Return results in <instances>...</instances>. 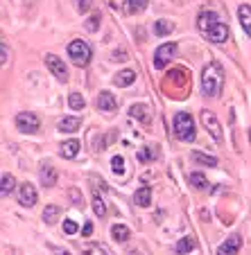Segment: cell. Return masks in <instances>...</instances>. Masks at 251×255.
I'll return each mask as SVG.
<instances>
[{
  "mask_svg": "<svg viewBox=\"0 0 251 255\" xmlns=\"http://www.w3.org/2000/svg\"><path fill=\"white\" fill-rule=\"evenodd\" d=\"M224 88V75L218 63H208L202 70V93L206 97H220Z\"/></svg>",
  "mask_w": 251,
  "mask_h": 255,
  "instance_id": "6da1fadb",
  "label": "cell"
},
{
  "mask_svg": "<svg viewBox=\"0 0 251 255\" xmlns=\"http://www.w3.org/2000/svg\"><path fill=\"white\" fill-rule=\"evenodd\" d=\"M174 135H177L181 142H193L195 135H197V131H195V122H193V116L186 111L177 113L174 116Z\"/></svg>",
  "mask_w": 251,
  "mask_h": 255,
  "instance_id": "7a4b0ae2",
  "label": "cell"
},
{
  "mask_svg": "<svg viewBox=\"0 0 251 255\" xmlns=\"http://www.w3.org/2000/svg\"><path fill=\"white\" fill-rule=\"evenodd\" d=\"M68 57H70V61H73L77 68H84V66L91 63L93 52H91V48H88L86 41L77 39V41H73V43L68 45Z\"/></svg>",
  "mask_w": 251,
  "mask_h": 255,
  "instance_id": "3957f363",
  "label": "cell"
},
{
  "mask_svg": "<svg viewBox=\"0 0 251 255\" xmlns=\"http://www.w3.org/2000/svg\"><path fill=\"white\" fill-rule=\"evenodd\" d=\"M16 129L23 131V133H36V131L41 129V122H39V118L34 116V113L23 111V113L16 116Z\"/></svg>",
  "mask_w": 251,
  "mask_h": 255,
  "instance_id": "277c9868",
  "label": "cell"
},
{
  "mask_svg": "<svg viewBox=\"0 0 251 255\" xmlns=\"http://www.w3.org/2000/svg\"><path fill=\"white\" fill-rule=\"evenodd\" d=\"M174 54H177V43L159 45V48H156V52H154V68H156V70H163V68L172 61Z\"/></svg>",
  "mask_w": 251,
  "mask_h": 255,
  "instance_id": "5b68a950",
  "label": "cell"
},
{
  "mask_svg": "<svg viewBox=\"0 0 251 255\" xmlns=\"http://www.w3.org/2000/svg\"><path fill=\"white\" fill-rule=\"evenodd\" d=\"M202 125H204V129H206L208 133L213 135V138L218 140V142H222V140H224L222 125H220L218 116H215L213 111H202Z\"/></svg>",
  "mask_w": 251,
  "mask_h": 255,
  "instance_id": "8992f818",
  "label": "cell"
},
{
  "mask_svg": "<svg viewBox=\"0 0 251 255\" xmlns=\"http://www.w3.org/2000/svg\"><path fill=\"white\" fill-rule=\"evenodd\" d=\"M45 66H48V70L52 72L59 82H68V68L57 54H45Z\"/></svg>",
  "mask_w": 251,
  "mask_h": 255,
  "instance_id": "52a82bcc",
  "label": "cell"
},
{
  "mask_svg": "<svg viewBox=\"0 0 251 255\" xmlns=\"http://www.w3.org/2000/svg\"><path fill=\"white\" fill-rule=\"evenodd\" d=\"M242 246V237L240 235H231L222 242V246L218 249V255H238Z\"/></svg>",
  "mask_w": 251,
  "mask_h": 255,
  "instance_id": "ba28073f",
  "label": "cell"
},
{
  "mask_svg": "<svg viewBox=\"0 0 251 255\" xmlns=\"http://www.w3.org/2000/svg\"><path fill=\"white\" fill-rule=\"evenodd\" d=\"M18 203L25 208H32L36 203V190H34L32 183H23L18 188Z\"/></svg>",
  "mask_w": 251,
  "mask_h": 255,
  "instance_id": "9c48e42d",
  "label": "cell"
},
{
  "mask_svg": "<svg viewBox=\"0 0 251 255\" xmlns=\"http://www.w3.org/2000/svg\"><path fill=\"white\" fill-rule=\"evenodd\" d=\"M218 23H220V16L215 14V11H213V9H204L202 14L197 16V27L202 29L204 34H206L208 29L213 27V25H218Z\"/></svg>",
  "mask_w": 251,
  "mask_h": 255,
  "instance_id": "30bf717a",
  "label": "cell"
},
{
  "mask_svg": "<svg viewBox=\"0 0 251 255\" xmlns=\"http://www.w3.org/2000/svg\"><path fill=\"white\" fill-rule=\"evenodd\" d=\"M206 36H208V41H211V43H224V41L229 39V27L222 23V20H220L218 25H213V27L208 29Z\"/></svg>",
  "mask_w": 251,
  "mask_h": 255,
  "instance_id": "8fae6325",
  "label": "cell"
},
{
  "mask_svg": "<svg viewBox=\"0 0 251 255\" xmlns=\"http://www.w3.org/2000/svg\"><path fill=\"white\" fill-rule=\"evenodd\" d=\"M97 109H100V111H116L118 109L116 95L109 91H102L100 95H97Z\"/></svg>",
  "mask_w": 251,
  "mask_h": 255,
  "instance_id": "7c38bea8",
  "label": "cell"
},
{
  "mask_svg": "<svg viewBox=\"0 0 251 255\" xmlns=\"http://www.w3.org/2000/svg\"><path fill=\"white\" fill-rule=\"evenodd\" d=\"M39 176H41V183H43V188H52V185H57V178H59V174H57V169H54L52 165H50V163H45L43 167H41Z\"/></svg>",
  "mask_w": 251,
  "mask_h": 255,
  "instance_id": "4fadbf2b",
  "label": "cell"
},
{
  "mask_svg": "<svg viewBox=\"0 0 251 255\" xmlns=\"http://www.w3.org/2000/svg\"><path fill=\"white\" fill-rule=\"evenodd\" d=\"M238 18H240V25H242V29H245V34L251 36V5L238 7Z\"/></svg>",
  "mask_w": 251,
  "mask_h": 255,
  "instance_id": "5bb4252c",
  "label": "cell"
},
{
  "mask_svg": "<svg viewBox=\"0 0 251 255\" xmlns=\"http://www.w3.org/2000/svg\"><path fill=\"white\" fill-rule=\"evenodd\" d=\"M79 127H82V120H79V118H75V116L61 118V120H59V131H61V133H75Z\"/></svg>",
  "mask_w": 251,
  "mask_h": 255,
  "instance_id": "9a60e30c",
  "label": "cell"
},
{
  "mask_svg": "<svg viewBox=\"0 0 251 255\" xmlns=\"http://www.w3.org/2000/svg\"><path fill=\"white\" fill-rule=\"evenodd\" d=\"M134 82H136V70H129V68H127V70H120L116 77H113V84H116V86H120V88L131 86Z\"/></svg>",
  "mask_w": 251,
  "mask_h": 255,
  "instance_id": "2e32d148",
  "label": "cell"
},
{
  "mask_svg": "<svg viewBox=\"0 0 251 255\" xmlns=\"http://www.w3.org/2000/svg\"><path fill=\"white\" fill-rule=\"evenodd\" d=\"M195 246H197V242L193 240V237H181V240L177 242V246H174V253L177 255H188L190 251H195Z\"/></svg>",
  "mask_w": 251,
  "mask_h": 255,
  "instance_id": "e0dca14e",
  "label": "cell"
},
{
  "mask_svg": "<svg viewBox=\"0 0 251 255\" xmlns=\"http://www.w3.org/2000/svg\"><path fill=\"white\" fill-rule=\"evenodd\" d=\"M147 5H150V0H127L125 11L129 16H136V14H140V11H145Z\"/></svg>",
  "mask_w": 251,
  "mask_h": 255,
  "instance_id": "ac0fdd59",
  "label": "cell"
},
{
  "mask_svg": "<svg viewBox=\"0 0 251 255\" xmlns=\"http://www.w3.org/2000/svg\"><path fill=\"white\" fill-rule=\"evenodd\" d=\"M134 201H136V206H140V208H147L152 203V190L147 188H140V190H136V194H134Z\"/></svg>",
  "mask_w": 251,
  "mask_h": 255,
  "instance_id": "d6986e66",
  "label": "cell"
},
{
  "mask_svg": "<svg viewBox=\"0 0 251 255\" xmlns=\"http://www.w3.org/2000/svg\"><path fill=\"white\" fill-rule=\"evenodd\" d=\"M16 188V178L11 176V174H2V178H0V194L2 197H9L11 192H14Z\"/></svg>",
  "mask_w": 251,
  "mask_h": 255,
  "instance_id": "ffe728a7",
  "label": "cell"
},
{
  "mask_svg": "<svg viewBox=\"0 0 251 255\" xmlns=\"http://www.w3.org/2000/svg\"><path fill=\"white\" fill-rule=\"evenodd\" d=\"M61 156L63 158H75V156L79 154V142L77 140H66V142L61 144Z\"/></svg>",
  "mask_w": 251,
  "mask_h": 255,
  "instance_id": "44dd1931",
  "label": "cell"
},
{
  "mask_svg": "<svg viewBox=\"0 0 251 255\" xmlns=\"http://www.w3.org/2000/svg\"><path fill=\"white\" fill-rule=\"evenodd\" d=\"M172 32H174V23H172V20L161 18V20H156V23H154V34H156V36H168V34H172Z\"/></svg>",
  "mask_w": 251,
  "mask_h": 255,
  "instance_id": "7402d4cb",
  "label": "cell"
},
{
  "mask_svg": "<svg viewBox=\"0 0 251 255\" xmlns=\"http://www.w3.org/2000/svg\"><path fill=\"white\" fill-rule=\"evenodd\" d=\"M190 158L199 165H208V167H218V158L215 156H208V154H202V151H193Z\"/></svg>",
  "mask_w": 251,
  "mask_h": 255,
  "instance_id": "603a6c76",
  "label": "cell"
},
{
  "mask_svg": "<svg viewBox=\"0 0 251 255\" xmlns=\"http://www.w3.org/2000/svg\"><path fill=\"white\" fill-rule=\"evenodd\" d=\"M111 237L116 242H127L131 237V231L125 226V224H116V226L111 228Z\"/></svg>",
  "mask_w": 251,
  "mask_h": 255,
  "instance_id": "cb8c5ba5",
  "label": "cell"
},
{
  "mask_svg": "<svg viewBox=\"0 0 251 255\" xmlns=\"http://www.w3.org/2000/svg\"><path fill=\"white\" fill-rule=\"evenodd\" d=\"M131 118H136L140 122H147L150 120V109L145 104H134L131 106Z\"/></svg>",
  "mask_w": 251,
  "mask_h": 255,
  "instance_id": "d4e9b609",
  "label": "cell"
},
{
  "mask_svg": "<svg viewBox=\"0 0 251 255\" xmlns=\"http://www.w3.org/2000/svg\"><path fill=\"white\" fill-rule=\"evenodd\" d=\"M68 104L73 111H84V106H86V100H84L82 93H70L68 95Z\"/></svg>",
  "mask_w": 251,
  "mask_h": 255,
  "instance_id": "484cf974",
  "label": "cell"
},
{
  "mask_svg": "<svg viewBox=\"0 0 251 255\" xmlns=\"http://www.w3.org/2000/svg\"><path fill=\"white\" fill-rule=\"evenodd\" d=\"M188 181H190V185H193V188H197V190H206V188H208L206 176H204V174H199V172H193V174H190Z\"/></svg>",
  "mask_w": 251,
  "mask_h": 255,
  "instance_id": "4316f807",
  "label": "cell"
},
{
  "mask_svg": "<svg viewBox=\"0 0 251 255\" xmlns=\"http://www.w3.org/2000/svg\"><path fill=\"white\" fill-rule=\"evenodd\" d=\"M59 215H61V210H59L57 206H45L43 210V222L45 224H54L59 219Z\"/></svg>",
  "mask_w": 251,
  "mask_h": 255,
  "instance_id": "83f0119b",
  "label": "cell"
},
{
  "mask_svg": "<svg viewBox=\"0 0 251 255\" xmlns=\"http://www.w3.org/2000/svg\"><path fill=\"white\" fill-rule=\"evenodd\" d=\"M111 169H113V174L122 176V174H125V158H122V156H113L111 158Z\"/></svg>",
  "mask_w": 251,
  "mask_h": 255,
  "instance_id": "f1b7e54d",
  "label": "cell"
},
{
  "mask_svg": "<svg viewBox=\"0 0 251 255\" xmlns=\"http://www.w3.org/2000/svg\"><path fill=\"white\" fill-rule=\"evenodd\" d=\"M156 156H159V149H156V147H145V149L138 154V160H140V163H145V160L156 158Z\"/></svg>",
  "mask_w": 251,
  "mask_h": 255,
  "instance_id": "f546056e",
  "label": "cell"
},
{
  "mask_svg": "<svg viewBox=\"0 0 251 255\" xmlns=\"http://www.w3.org/2000/svg\"><path fill=\"white\" fill-rule=\"evenodd\" d=\"M100 23H102V16L100 14H93L91 18L86 20V29H88V32H97V29H100Z\"/></svg>",
  "mask_w": 251,
  "mask_h": 255,
  "instance_id": "4dcf8cb0",
  "label": "cell"
},
{
  "mask_svg": "<svg viewBox=\"0 0 251 255\" xmlns=\"http://www.w3.org/2000/svg\"><path fill=\"white\" fill-rule=\"evenodd\" d=\"M93 210H95L97 217L106 215V206H104V201H102V197H97V194H95V199H93Z\"/></svg>",
  "mask_w": 251,
  "mask_h": 255,
  "instance_id": "1f68e13d",
  "label": "cell"
},
{
  "mask_svg": "<svg viewBox=\"0 0 251 255\" xmlns=\"http://www.w3.org/2000/svg\"><path fill=\"white\" fill-rule=\"evenodd\" d=\"M91 7H93V0H75V9H77L79 14L91 11Z\"/></svg>",
  "mask_w": 251,
  "mask_h": 255,
  "instance_id": "d6a6232c",
  "label": "cell"
},
{
  "mask_svg": "<svg viewBox=\"0 0 251 255\" xmlns=\"http://www.w3.org/2000/svg\"><path fill=\"white\" fill-rule=\"evenodd\" d=\"M63 233H66V235H75V233H77V224H75L73 219H66V222H63Z\"/></svg>",
  "mask_w": 251,
  "mask_h": 255,
  "instance_id": "836d02e7",
  "label": "cell"
},
{
  "mask_svg": "<svg viewBox=\"0 0 251 255\" xmlns=\"http://www.w3.org/2000/svg\"><path fill=\"white\" fill-rule=\"evenodd\" d=\"M70 199H73V203H75V206H77V208H82V206H84V199L79 197V192H77V190H70Z\"/></svg>",
  "mask_w": 251,
  "mask_h": 255,
  "instance_id": "e575fe53",
  "label": "cell"
},
{
  "mask_svg": "<svg viewBox=\"0 0 251 255\" xmlns=\"http://www.w3.org/2000/svg\"><path fill=\"white\" fill-rule=\"evenodd\" d=\"M113 59H118V61H127L129 57H127L125 50H116V52H113Z\"/></svg>",
  "mask_w": 251,
  "mask_h": 255,
  "instance_id": "d590c367",
  "label": "cell"
},
{
  "mask_svg": "<svg viewBox=\"0 0 251 255\" xmlns=\"http://www.w3.org/2000/svg\"><path fill=\"white\" fill-rule=\"evenodd\" d=\"M91 233H93V224H91V222H86V224H84L82 235H84V237H91Z\"/></svg>",
  "mask_w": 251,
  "mask_h": 255,
  "instance_id": "8d00e7d4",
  "label": "cell"
},
{
  "mask_svg": "<svg viewBox=\"0 0 251 255\" xmlns=\"http://www.w3.org/2000/svg\"><path fill=\"white\" fill-rule=\"evenodd\" d=\"M0 50H2V59H0V63H2V66H7V54H9V52H7V43L0 45Z\"/></svg>",
  "mask_w": 251,
  "mask_h": 255,
  "instance_id": "74e56055",
  "label": "cell"
},
{
  "mask_svg": "<svg viewBox=\"0 0 251 255\" xmlns=\"http://www.w3.org/2000/svg\"><path fill=\"white\" fill-rule=\"evenodd\" d=\"M57 255H70V253H68V251H59Z\"/></svg>",
  "mask_w": 251,
  "mask_h": 255,
  "instance_id": "f35d334b",
  "label": "cell"
},
{
  "mask_svg": "<svg viewBox=\"0 0 251 255\" xmlns=\"http://www.w3.org/2000/svg\"><path fill=\"white\" fill-rule=\"evenodd\" d=\"M97 255H104V253H102V251H100V253H97Z\"/></svg>",
  "mask_w": 251,
  "mask_h": 255,
  "instance_id": "ab89813d",
  "label": "cell"
}]
</instances>
